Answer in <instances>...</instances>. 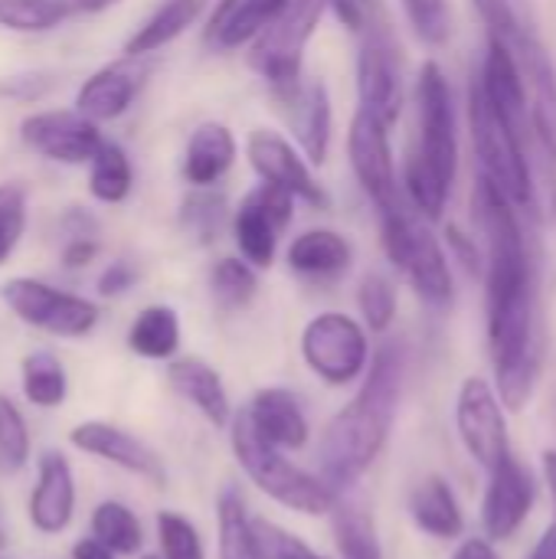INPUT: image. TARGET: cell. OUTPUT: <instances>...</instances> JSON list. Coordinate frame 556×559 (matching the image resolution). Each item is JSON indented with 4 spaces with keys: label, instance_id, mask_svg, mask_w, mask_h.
Instances as JSON below:
<instances>
[{
    "label": "cell",
    "instance_id": "obj_43",
    "mask_svg": "<svg viewBox=\"0 0 556 559\" xmlns=\"http://www.w3.org/2000/svg\"><path fill=\"white\" fill-rule=\"evenodd\" d=\"M442 242H446V249H449L452 262H459V265H462L469 275H478V278H485V249H482V239H478V233H465L462 226L449 223V226H446V236H442Z\"/></svg>",
    "mask_w": 556,
    "mask_h": 559
},
{
    "label": "cell",
    "instance_id": "obj_50",
    "mask_svg": "<svg viewBox=\"0 0 556 559\" xmlns=\"http://www.w3.org/2000/svg\"><path fill=\"white\" fill-rule=\"evenodd\" d=\"M75 3V10H82V13H105V10H111L118 0H72Z\"/></svg>",
    "mask_w": 556,
    "mask_h": 559
},
{
    "label": "cell",
    "instance_id": "obj_39",
    "mask_svg": "<svg viewBox=\"0 0 556 559\" xmlns=\"http://www.w3.org/2000/svg\"><path fill=\"white\" fill-rule=\"evenodd\" d=\"M29 429L10 396H0V468L20 472L29 462Z\"/></svg>",
    "mask_w": 556,
    "mask_h": 559
},
{
    "label": "cell",
    "instance_id": "obj_30",
    "mask_svg": "<svg viewBox=\"0 0 556 559\" xmlns=\"http://www.w3.org/2000/svg\"><path fill=\"white\" fill-rule=\"evenodd\" d=\"M131 190H134V167L128 151L115 141H105L88 164V193L105 206H118L131 197Z\"/></svg>",
    "mask_w": 556,
    "mask_h": 559
},
{
    "label": "cell",
    "instance_id": "obj_22",
    "mask_svg": "<svg viewBox=\"0 0 556 559\" xmlns=\"http://www.w3.org/2000/svg\"><path fill=\"white\" fill-rule=\"evenodd\" d=\"M288 3L292 0H216L206 20V43L220 52L252 46Z\"/></svg>",
    "mask_w": 556,
    "mask_h": 559
},
{
    "label": "cell",
    "instance_id": "obj_25",
    "mask_svg": "<svg viewBox=\"0 0 556 559\" xmlns=\"http://www.w3.org/2000/svg\"><path fill=\"white\" fill-rule=\"evenodd\" d=\"M167 380H170V386L210 423V426H216V429H226L229 423H233V403H229V393H226V386H223V377L210 367V364H203V360H197V357H180V360H170V367H167Z\"/></svg>",
    "mask_w": 556,
    "mask_h": 559
},
{
    "label": "cell",
    "instance_id": "obj_42",
    "mask_svg": "<svg viewBox=\"0 0 556 559\" xmlns=\"http://www.w3.org/2000/svg\"><path fill=\"white\" fill-rule=\"evenodd\" d=\"M252 524H256L262 559H324L321 554H315L301 537L288 534L285 527H279L265 518H256Z\"/></svg>",
    "mask_w": 556,
    "mask_h": 559
},
{
    "label": "cell",
    "instance_id": "obj_41",
    "mask_svg": "<svg viewBox=\"0 0 556 559\" xmlns=\"http://www.w3.org/2000/svg\"><path fill=\"white\" fill-rule=\"evenodd\" d=\"M26 213V190L20 183H0V265H7L23 239Z\"/></svg>",
    "mask_w": 556,
    "mask_h": 559
},
{
    "label": "cell",
    "instance_id": "obj_40",
    "mask_svg": "<svg viewBox=\"0 0 556 559\" xmlns=\"http://www.w3.org/2000/svg\"><path fill=\"white\" fill-rule=\"evenodd\" d=\"M157 540H161L164 559H206L197 527L184 514L161 511L157 514Z\"/></svg>",
    "mask_w": 556,
    "mask_h": 559
},
{
    "label": "cell",
    "instance_id": "obj_46",
    "mask_svg": "<svg viewBox=\"0 0 556 559\" xmlns=\"http://www.w3.org/2000/svg\"><path fill=\"white\" fill-rule=\"evenodd\" d=\"M98 255V239L95 233H85V236H66V246H62V265L66 269H85L92 265Z\"/></svg>",
    "mask_w": 556,
    "mask_h": 559
},
{
    "label": "cell",
    "instance_id": "obj_38",
    "mask_svg": "<svg viewBox=\"0 0 556 559\" xmlns=\"http://www.w3.org/2000/svg\"><path fill=\"white\" fill-rule=\"evenodd\" d=\"M403 16L416 39L429 49H439L452 36V7L449 0H400Z\"/></svg>",
    "mask_w": 556,
    "mask_h": 559
},
{
    "label": "cell",
    "instance_id": "obj_33",
    "mask_svg": "<svg viewBox=\"0 0 556 559\" xmlns=\"http://www.w3.org/2000/svg\"><path fill=\"white\" fill-rule=\"evenodd\" d=\"M233 223L229 203L216 187H190L180 206V226L203 246L216 242L220 233Z\"/></svg>",
    "mask_w": 556,
    "mask_h": 559
},
{
    "label": "cell",
    "instance_id": "obj_15",
    "mask_svg": "<svg viewBox=\"0 0 556 559\" xmlns=\"http://www.w3.org/2000/svg\"><path fill=\"white\" fill-rule=\"evenodd\" d=\"M20 141L52 164H92L105 144L98 121L79 108H43L20 121Z\"/></svg>",
    "mask_w": 556,
    "mask_h": 559
},
{
    "label": "cell",
    "instance_id": "obj_8",
    "mask_svg": "<svg viewBox=\"0 0 556 559\" xmlns=\"http://www.w3.org/2000/svg\"><path fill=\"white\" fill-rule=\"evenodd\" d=\"M370 337L364 321L344 311H321L301 331V360L328 386H347L370 367Z\"/></svg>",
    "mask_w": 556,
    "mask_h": 559
},
{
    "label": "cell",
    "instance_id": "obj_6",
    "mask_svg": "<svg viewBox=\"0 0 556 559\" xmlns=\"http://www.w3.org/2000/svg\"><path fill=\"white\" fill-rule=\"evenodd\" d=\"M377 219H380V246L390 265L410 282L416 298L436 311L452 308L456 301L452 255L442 236H436L433 223L423 219L410 203Z\"/></svg>",
    "mask_w": 556,
    "mask_h": 559
},
{
    "label": "cell",
    "instance_id": "obj_35",
    "mask_svg": "<svg viewBox=\"0 0 556 559\" xmlns=\"http://www.w3.org/2000/svg\"><path fill=\"white\" fill-rule=\"evenodd\" d=\"M331 518H334V544H338L341 559H383L377 524L364 508L338 504Z\"/></svg>",
    "mask_w": 556,
    "mask_h": 559
},
{
    "label": "cell",
    "instance_id": "obj_9",
    "mask_svg": "<svg viewBox=\"0 0 556 559\" xmlns=\"http://www.w3.org/2000/svg\"><path fill=\"white\" fill-rule=\"evenodd\" d=\"M347 160L360 193L377 206V216L406 206L403 180L393 164L390 128L364 108L354 111L347 128Z\"/></svg>",
    "mask_w": 556,
    "mask_h": 559
},
{
    "label": "cell",
    "instance_id": "obj_1",
    "mask_svg": "<svg viewBox=\"0 0 556 559\" xmlns=\"http://www.w3.org/2000/svg\"><path fill=\"white\" fill-rule=\"evenodd\" d=\"M472 219L485 249V314L495 390L518 413L541 373V292L537 255L524 213L482 174L472 187Z\"/></svg>",
    "mask_w": 556,
    "mask_h": 559
},
{
    "label": "cell",
    "instance_id": "obj_18",
    "mask_svg": "<svg viewBox=\"0 0 556 559\" xmlns=\"http://www.w3.org/2000/svg\"><path fill=\"white\" fill-rule=\"evenodd\" d=\"M69 442L85 452V455H95L115 468H125L138 478H147L151 485L164 488L167 481V472H164V462L161 455L141 442L138 436H131L128 429L115 426V423H102V419H88V423H79L72 432H69Z\"/></svg>",
    "mask_w": 556,
    "mask_h": 559
},
{
    "label": "cell",
    "instance_id": "obj_24",
    "mask_svg": "<svg viewBox=\"0 0 556 559\" xmlns=\"http://www.w3.org/2000/svg\"><path fill=\"white\" fill-rule=\"evenodd\" d=\"M242 409H246L249 423L256 426V432L279 449H301L311 436L301 403L295 400V393H288L282 386L259 390L249 400V406H242Z\"/></svg>",
    "mask_w": 556,
    "mask_h": 559
},
{
    "label": "cell",
    "instance_id": "obj_13",
    "mask_svg": "<svg viewBox=\"0 0 556 559\" xmlns=\"http://www.w3.org/2000/svg\"><path fill=\"white\" fill-rule=\"evenodd\" d=\"M456 429L472 462H478L485 472H495L505 459H511L505 403L488 380L482 377L462 380L456 400Z\"/></svg>",
    "mask_w": 556,
    "mask_h": 559
},
{
    "label": "cell",
    "instance_id": "obj_37",
    "mask_svg": "<svg viewBox=\"0 0 556 559\" xmlns=\"http://www.w3.org/2000/svg\"><path fill=\"white\" fill-rule=\"evenodd\" d=\"M357 308L370 334H387L397 321V285L383 272H367L357 285Z\"/></svg>",
    "mask_w": 556,
    "mask_h": 559
},
{
    "label": "cell",
    "instance_id": "obj_34",
    "mask_svg": "<svg viewBox=\"0 0 556 559\" xmlns=\"http://www.w3.org/2000/svg\"><path fill=\"white\" fill-rule=\"evenodd\" d=\"M92 537L118 557H134L144 544L141 521L121 501H102L92 511Z\"/></svg>",
    "mask_w": 556,
    "mask_h": 559
},
{
    "label": "cell",
    "instance_id": "obj_28",
    "mask_svg": "<svg viewBox=\"0 0 556 559\" xmlns=\"http://www.w3.org/2000/svg\"><path fill=\"white\" fill-rule=\"evenodd\" d=\"M128 347L144 360H174L180 350V318L167 305H147L128 328Z\"/></svg>",
    "mask_w": 556,
    "mask_h": 559
},
{
    "label": "cell",
    "instance_id": "obj_12",
    "mask_svg": "<svg viewBox=\"0 0 556 559\" xmlns=\"http://www.w3.org/2000/svg\"><path fill=\"white\" fill-rule=\"evenodd\" d=\"M357 108L380 118L387 128H393L403 118L406 108V82H403V62L393 36L370 23L364 29V43L357 52Z\"/></svg>",
    "mask_w": 556,
    "mask_h": 559
},
{
    "label": "cell",
    "instance_id": "obj_23",
    "mask_svg": "<svg viewBox=\"0 0 556 559\" xmlns=\"http://www.w3.org/2000/svg\"><path fill=\"white\" fill-rule=\"evenodd\" d=\"M239 144L233 128L223 121H203L187 138L180 174L190 187H216L233 170Z\"/></svg>",
    "mask_w": 556,
    "mask_h": 559
},
{
    "label": "cell",
    "instance_id": "obj_14",
    "mask_svg": "<svg viewBox=\"0 0 556 559\" xmlns=\"http://www.w3.org/2000/svg\"><path fill=\"white\" fill-rule=\"evenodd\" d=\"M246 160H249V167L256 170L259 180L288 190L298 203H308L315 210H328L331 206L328 190L315 177V164L282 131L252 128L249 138H246Z\"/></svg>",
    "mask_w": 556,
    "mask_h": 559
},
{
    "label": "cell",
    "instance_id": "obj_51",
    "mask_svg": "<svg viewBox=\"0 0 556 559\" xmlns=\"http://www.w3.org/2000/svg\"><path fill=\"white\" fill-rule=\"evenodd\" d=\"M7 544V534H3V527H0V547Z\"/></svg>",
    "mask_w": 556,
    "mask_h": 559
},
{
    "label": "cell",
    "instance_id": "obj_31",
    "mask_svg": "<svg viewBox=\"0 0 556 559\" xmlns=\"http://www.w3.org/2000/svg\"><path fill=\"white\" fill-rule=\"evenodd\" d=\"M20 383L23 396L39 409H56L69 396V377L62 360L52 350H33L20 364Z\"/></svg>",
    "mask_w": 556,
    "mask_h": 559
},
{
    "label": "cell",
    "instance_id": "obj_48",
    "mask_svg": "<svg viewBox=\"0 0 556 559\" xmlns=\"http://www.w3.org/2000/svg\"><path fill=\"white\" fill-rule=\"evenodd\" d=\"M118 554H111L105 544H98L95 537H85L72 547V559H115Z\"/></svg>",
    "mask_w": 556,
    "mask_h": 559
},
{
    "label": "cell",
    "instance_id": "obj_21",
    "mask_svg": "<svg viewBox=\"0 0 556 559\" xmlns=\"http://www.w3.org/2000/svg\"><path fill=\"white\" fill-rule=\"evenodd\" d=\"M285 262H288V269L298 278L328 285V282H338V278H344L351 272V265H354V246H351V239L344 233L328 229V226H318V229L298 233L288 242Z\"/></svg>",
    "mask_w": 556,
    "mask_h": 559
},
{
    "label": "cell",
    "instance_id": "obj_17",
    "mask_svg": "<svg viewBox=\"0 0 556 559\" xmlns=\"http://www.w3.org/2000/svg\"><path fill=\"white\" fill-rule=\"evenodd\" d=\"M275 102L285 111L288 131L295 144L305 151V157L321 167L331 154V138H334V105L324 79H301L292 92L275 95Z\"/></svg>",
    "mask_w": 556,
    "mask_h": 559
},
{
    "label": "cell",
    "instance_id": "obj_49",
    "mask_svg": "<svg viewBox=\"0 0 556 559\" xmlns=\"http://www.w3.org/2000/svg\"><path fill=\"white\" fill-rule=\"evenodd\" d=\"M528 559H556V521L544 531V537L534 544V550H531Z\"/></svg>",
    "mask_w": 556,
    "mask_h": 559
},
{
    "label": "cell",
    "instance_id": "obj_44",
    "mask_svg": "<svg viewBox=\"0 0 556 559\" xmlns=\"http://www.w3.org/2000/svg\"><path fill=\"white\" fill-rule=\"evenodd\" d=\"M324 3H328V13L351 33H364L374 23L377 0H324Z\"/></svg>",
    "mask_w": 556,
    "mask_h": 559
},
{
    "label": "cell",
    "instance_id": "obj_27",
    "mask_svg": "<svg viewBox=\"0 0 556 559\" xmlns=\"http://www.w3.org/2000/svg\"><path fill=\"white\" fill-rule=\"evenodd\" d=\"M213 0H164L125 43L128 59H141L151 52H161L174 39H180L210 7Z\"/></svg>",
    "mask_w": 556,
    "mask_h": 559
},
{
    "label": "cell",
    "instance_id": "obj_10",
    "mask_svg": "<svg viewBox=\"0 0 556 559\" xmlns=\"http://www.w3.org/2000/svg\"><path fill=\"white\" fill-rule=\"evenodd\" d=\"M3 305L29 328L56 337H88L98 324V305L46 285L39 278H10L0 288Z\"/></svg>",
    "mask_w": 556,
    "mask_h": 559
},
{
    "label": "cell",
    "instance_id": "obj_32",
    "mask_svg": "<svg viewBox=\"0 0 556 559\" xmlns=\"http://www.w3.org/2000/svg\"><path fill=\"white\" fill-rule=\"evenodd\" d=\"M210 295L223 311H242L259 295V269L242 255H223L210 269Z\"/></svg>",
    "mask_w": 556,
    "mask_h": 559
},
{
    "label": "cell",
    "instance_id": "obj_2",
    "mask_svg": "<svg viewBox=\"0 0 556 559\" xmlns=\"http://www.w3.org/2000/svg\"><path fill=\"white\" fill-rule=\"evenodd\" d=\"M406 357L400 344H383L374 350L354 400L328 423L321 436V478L341 495L364 478V472L383 452L403 390Z\"/></svg>",
    "mask_w": 556,
    "mask_h": 559
},
{
    "label": "cell",
    "instance_id": "obj_5",
    "mask_svg": "<svg viewBox=\"0 0 556 559\" xmlns=\"http://www.w3.org/2000/svg\"><path fill=\"white\" fill-rule=\"evenodd\" d=\"M478 10V20L485 26V39L505 43L524 75L528 102H531V128L537 147L556 160V62L541 43V36L524 26L511 0H472Z\"/></svg>",
    "mask_w": 556,
    "mask_h": 559
},
{
    "label": "cell",
    "instance_id": "obj_7",
    "mask_svg": "<svg viewBox=\"0 0 556 559\" xmlns=\"http://www.w3.org/2000/svg\"><path fill=\"white\" fill-rule=\"evenodd\" d=\"M324 13V0H292L249 46V66L272 95H285L305 79V52Z\"/></svg>",
    "mask_w": 556,
    "mask_h": 559
},
{
    "label": "cell",
    "instance_id": "obj_4",
    "mask_svg": "<svg viewBox=\"0 0 556 559\" xmlns=\"http://www.w3.org/2000/svg\"><path fill=\"white\" fill-rule=\"evenodd\" d=\"M229 445H233V455H236L239 468L246 472V478L262 495H269L275 504L308 514V518L331 514L341 504V495L321 475H311V472L292 465L282 455L285 449L265 442L256 432V426L249 423L246 409H239L229 423Z\"/></svg>",
    "mask_w": 556,
    "mask_h": 559
},
{
    "label": "cell",
    "instance_id": "obj_47",
    "mask_svg": "<svg viewBox=\"0 0 556 559\" xmlns=\"http://www.w3.org/2000/svg\"><path fill=\"white\" fill-rule=\"evenodd\" d=\"M452 559H501V557H498V550L492 547V540H465V544L456 550V557Z\"/></svg>",
    "mask_w": 556,
    "mask_h": 559
},
{
    "label": "cell",
    "instance_id": "obj_11",
    "mask_svg": "<svg viewBox=\"0 0 556 559\" xmlns=\"http://www.w3.org/2000/svg\"><path fill=\"white\" fill-rule=\"evenodd\" d=\"M295 206L298 200L275 187L259 180L233 210V242L239 249V255L256 265V269H272L275 255H279V242L285 236V229L295 223Z\"/></svg>",
    "mask_w": 556,
    "mask_h": 559
},
{
    "label": "cell",
    "instance_id": "obj_52",
    "mask_svg": "<svg viewBox=\"0 0 556 559\" xmlns=\"http://www.w3.org/2000/svg\"><path fill=\"white\" fill-rule=\"evenodd\" d=\"M141 559H164L161 554H151V557H141Z\"/></svg>",
    "mask_w": 556,
    "mask_h": 559
},
{
    "label": "cell",
    "instance_id": "obj_36",
    "mask_svg": "<svg viewBox=\"0 0 556 559\" xmlns=\"http://www.w3.org/2000/svg\"><path fill=\"white\" fill-rule=\"evenodd\" d=\"M72 0H0V26L10 33H49L72 16Z\"/></svg>",
    "mask_w": 556,
    "mask_h": 559
},
{
    "label": "cell",
    "instance_id": "obj_45",
    "mask_svg": "<svg viewBox=\"0 0 556 559\" xmlns=\"http://www.w3.org/2000/svg\"><path fill=\"white\" fill-rule=\"evenodd\" d=\"M134 282H138V269H134L131 262L118 259V262L105 265V272L98 275V285H95V288H98L102 298H118V295L131 292Z\"/></svg>",
    "mask_w": 556,
    "mask_h": 559
},
{
    "label": "cell",
    "instance_id": "obj_3",
    "mask_svg": "<svg viewBox=\"0 0 556 559\" xmlns=\"http://www.w3.org/2000/svg\"><path fill=\"white\" fill-rule=\"evenodd\" d=\"M413 141L403 164L406 203L429 223H442L459 177V115L452 85L436 59L419 66L413 85Z\"/></svg>",
    "mask_w": 556,
    "mask_h": 559
},
{
    "label": "cell",
    "instance_id": "obj_26",
    "mask_svg": "<svg viewBox=\"0 0 556 559\" xmlns=\"http://www.w3.org/2000/svg\"><path fill=\"white\" fill-rule=\"evenodd\" d=\"M410 518L423 534L436 540H456L465 531V514L459 508V498L452 485L439 475L423 478L410 491Z\"/></svg>",
    "mask_w": 556,
    "mask_h": 559
},
{
    "label": "cell",
    "instance_id": "obj_19",
    "mask_svg": "<svg viewBox=\"0 0 556 559\" xmlns=\"http://www.w3.org/2000/svg\"><path fill=\"white\" fill-rule=\"evenodd\" d=\"M75 514V478L69 459L56 449L39 455L36 485L29 495V524L43 537H59Z\"/></svg>",
    "mask_w": 556,
    "mask_h": 559
},
{
    "label": "cell",
    "instance_id": "obj_29",
    "mask_svg": "<svg viewBox=\"0 0 556 559\" xmlns=\"http://www.w3.org/2000/svg\"><path fill=\"white\" fill-rule=\"evenodd\" d=\"M256 518H249L246 501L236 488H226L216 501V534H220V559H262Z\"/></svg>",
    "mask_w": 556,
    "mask_h": 559
},
{
    "label": "cell",
    "instance_id": "obj_20",
    "mask_svg": "<svg viewBox=\"0 0 556 559\" xmlns=\"http://www.w3.org/2000/svg\"><path fill=\"white\" fill-rule=\"evenodd\" d=\"M141 85H144V69H138L134 59L125 56L121 62H108V66L95 69V72L79 85V92H75V108H79L85 118L98 121V124H102V121H115V118H121V115L134 105Z\"/></svg>",
    "mask_w": 556,
    "mask_h": 559
},
{
    "label": "cell",
    "instance_id": "obj_16",
    "mask_svg": "<svg viewBox=\"0 0 556 559\" xmlns=\"http://www.w3.org/2000/svg\"><path fill=\"white\" fill-rule=\"evenodd\" d=\"M534 498H537L534 475L514 455L505 459L495 472H488V491L482 501V527L488 540L492 544L511 540L531 518Z\"/></svg>",
    "mask_w": 556,
    "mask_h": 559
}]
</instances>
